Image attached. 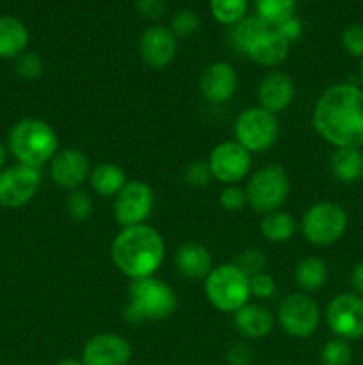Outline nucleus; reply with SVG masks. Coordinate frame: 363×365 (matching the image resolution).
Listing matches in <instances>:
<instances>
[{"label":"nucleus","mask_w":363,"mask_h":365,"mask_svg":"<svg viewBox=\"0 0 363 365\" xmlns=\"http://www.w3.org/2000/svg\"><path fill=\"white\" fill-rule=\"evenodd\" d=\"M317 134L335 148L363 146V89L352 84L330 86L313 107Z\"/></svg>","instance_id":"1"},{"label":"nucleus","mask_w":363,"mask_h":365,"mask_svg":"<svg viewBox=\"0 0 363 365\" xmlns=\"http://www.w3.org/2000/svg\"><path fill=\"white\" fill-rule=\"evenodd\" d=\"M166 257V245L159 232L149 225L121 228L110 246L114 266L130 280L155 277Z\"/></svg>","instance_id":"2"},{"label":"nucleus","mask_w":363,"mask_h":365,"mask_svg":"<svg viewBox=\"0 0 363 365\" xmlns=\"http://www.w3.org/2000/svg\"><path fill=\"white\" fill-rule=\"evenodd\" d=\"M7 150L18 160V164L39 170L59 152V138L46 121L38 118H23L9 130Z\"/></svg>","instance_id":"3"},{"label":"nucleus","mask_w":363,"mask_h":365,"mask_svg":"<svg viewBox=\"0 0 363 365\" xmlns=\"http://www.w3.org/2000/svg\"><path fill=\"white\" fill-rule=\"evenodd\" d=\"M128 296L130 302L123 310V317L132 324L164 321L173 316L178 307L173 289L155 277L132 280Z\"/></svg>","instance_id":"4"},{"label":"nucleus","mask_w":363,"mask_h":365,"mask_svg":"<svg viewBox=\"0 0 363 365\" xmlns=\"http://www.w3.org/2000/svg\"><path fill=\"white\" fill-rule=\"evenodd\" d=\"M205 296L219 312L235 314L251 298L249 277L233 262L221 264L205 278Z\"/></svg>","instance_id":"5"},{"label":"nucleus","mask_w":363,"mask_h":365,"mask_svg":"<svg viewBox=\"0 0 363 365\" xmlns=\"http://www.w3.org/2000/svg\"><path fill=\"white\" fill-rule=\"evenodd\" d=\"M248 205L255 212L270 214L280 210L290 192V180L287 171L278 164H267L249 177L246 185Z\"/></svg>","instance_id":"6"},{"label":"nucleus","mask_w":363,"mask_h":365,"mask_svg":"<svg viewBox=\"0 0 363 365\" xmlns=\"http://www.w3.org/2000/svg\"><path fill=\"white\" fill-rule=\"evenodd\" d=\"M347 223V212L344 207L335 202H319L306 209L299 228L310 245L326 248L344 237Z\"/></svg>","instance_id":"7"},{"label":"nucleus","mask_w":363,"mask_h":365,"mask_svg":"<svg viewBox=\"0 0 363 365\" xmlns=\"http://www.w3.org/2000/svg\"><path fill=\"white\" fill-rule=\"evenodd\" d=\"M235 141L244 146L249 153L267 152L276 145L280 138V123L276 114L262 109V107H249L244 109L233 125Z\"/></svg>","instance_id":"8"},{"label":"nucleus","mask_w":363,"mask_h":365,"mask_svg":"<svg viewBox=\"0 0 363 365\" xmlns=\"http://www.w3.org/2000/svg\"><path fill=\"white\" fill-rule=\"evenodd\" d=\"M278 323L290 337H312L320 324V309L306 292H292L278 307Z\"/></svg>","instance_id":"9"},{"label":"nucleus","mask_w":363,"mask_h":365,"mask_svg":"<svg viewBox=\"0 0 363 365\" xmlns=\"http://www.w3.org/2000/svg\"><path fill=\"white\" fill-rule=\"evenodd\" d=\"M155 192L146 182L128 180L114 198V217L123 228L144 225L152 216Z\"/></svg>","instance_id":"10"},{"label":"nucleus","mask_w":363,"mask_h":365,"mask_svg":"<svg viewBox=\"0 0 363 365\" xmlns=\"http://www.w3.org/2000/svg\"><path fill=\"white\" fill-rule=\"evenodd\" d=\"M326 323L331 334L344 341L363 337V298L354 292L335 296L326 309Z\"/></svg>","instance_id":"11"},{"label":"nucleus","mask_w":363,"mask_h":365,"mask_svg":"<svg viewBox=\"0 0 363 365\" xmlns=\"http://www.w3.org/2000/svg\"><path fill=\"white\" fill-rule=\"evenodd\" d=\"M41 187L39 170L25 164L4 168L0 171V207L20 209L34 200Z\"/></svg>","instance_id":"12"},{"label":"nucleus","mask_w":363,"mask_h":365,"mask_svg":"<svg viewBox=\"0 0 363 365\" xmlns=\"http://www.w3.org/2000/svg\"><path fill=\"white\" fill-rule=\"evenodd\" d=\"M206 163H209L214 180L224 185H237L251 171L253 155L233 139V141L219 143L210 152Z\"/></svg>","instance_id":"13"},{"label":"nucleus","mask_w":363,"mask_h":365,"mask_svg":"<svg viewBox=\"0 0 363 365\" xmlns=\"http://www.w3.org/2000/svg\"><path fill=\"white\" fill-rule=\"evenodd\" d=\"M50 178L57 187L64 191H77L91 173L88 155L78 148H64L53 155L48 163Z\"/></svg>","instance_id":"14"},{"label":"nucleus","mask_w":363,"mask_h":365,"mask_svg":"<svg viewBox=\"0 0 363 365\" xmlns=\"http://www.w3.org/2000/svg\"><path fill=\"white\" fill-rule=\"evenodd\" d=\"M139 56L142 63L152 70L160 71L169 66L178 52V39L174 38L169 27L152 25L139 38Z\"/></svg>","instance_id":"15"},{"label":"nucleus","mask_w":363,"mask_h":365,"mask_svg":"<svg viewBox=\"0 0 363 365\" xmlns=\"http://www.w3.org/2000/svg\"><path fill=\"white\" fill-rule=\"evenodd\" d=\"M84 365H130L132 346L117 334L93 335L82 348Z\"/></svg>","instance_id":"16"},{"label":"nucleus","mask_w":363,"mask_h":365,"mask_svg":"<svg viewBox=\"0 0 363 365\" xmlns=\"http://www.w3.org/2000/svg\"><path fill=\"white\" fill-rule=\"evenodd\" d=\"M238 88V75L226 61H216L203 70L199 77V89L206 102L223 106L230 102Z\"/></svg>","instance_id":"17"},{"label":"nucleus","mask_w":363,"mask_h":365,"mask_svg":"<svg viewBox=\"0 0 363 365\" xmlns=\"http://www.w3.org/2000/svg\"><path fill=\"white\" fill-rule=\"evenodd\" d=\"M288 50H290V43L281 36V32L274 25L265 24L249 43L244 56L260 66L274 68L287 59Z\"/></svg>","instance_id":"18"},{"label":"nucleus","mask_w":363,"mask_h":365,"mask_svg":"<svg viewBox=\"0 0 363 365\" xmlns=\"http://www.w3.org/2000/svg\"><path fill=\"white\" fill-rule=\"evenodd\" d=\"M295 98V84L287 73L270 71L258 84V103L262 109L278 114Z\"/></svg>","instance_id":"19"},{"label":"nucleus","mask_w":363,"mask_h":365,"mask_svg":"<svg viewBox=\"0 0 363 365\" xmlns=\"http://www.w3.org/2000/svg\"><path fill=\"white\" fill-rule=\"evenodd\" d=\"M174 267L178 274L189 280H205L212 267V255L209 250L198 242H185L174 253Z\"/></svg>","instance_id":"20"},{"label":"nucleus","mask_w":363,"mask_h":365,"mask_svg":"<svg viewBox=\"0 0 363 365\" xmlns=\"http://www.w3.org/2000/svg\"><path fill=\"white\" fill-rule=\"evenodd\" d=\"M233 327L244 339H263L273 331L274 317L265 307L248 303L233 314Z\"/></svg>","instance_id":"21"},{"label":"nucleus","mask_w":363,"mask_h":365,"mask_svg":"<svg viewBox=\"0 0 363 365\" xmlns=\"http://www.w3.org/2000/svg\"><path fill=\"white\" fill-rule=\"evenodd\" d=\"M28 29L20 18L2 14L0 16V59H16L27 52Z\"/></svg>","instance_id":"22"},{"label":"nucleus","mask_w":363,"mask_h":365,"mask_svg":"<svg viewBox=\"0 0 363 365\" xmlns=\"http://www.w3.org/2000/svg\"><path fill=\"white\" fill-rule=\"evenodd\" d=\"M89 184L91 189L96 195L103 196V198H110L114 196L116 198L117 192L125 187L127 184V175L121 170L117 164L112 163H102L98 166H95L89 173Z\"/></svg>","instance_id":"23"},{"label":"nucleus","mask_w":363,"mask_h":365,"mask_svg":"<svg viewBox=\"0 0 363 365\" xmlns=\"http://www.w3.org/2000/svg\"><path fill=\"white\" fill-rule=\"evenodd\" d=\"M330 168L338 182H358L363 178V152L359 148H335Z\"/></svg>","instance_id":"24"},{"label":"nucleus","mask_w":363,"mask_h":365,"mask_svg":"<svg viewBox=\"0 0 363 365\" xmlns=\"http://www.w3.org/2000/svg\"><path fill=\"white\" fill-rule=\"evenodd\" d=\"M299 225L292 214L283 212V210H274V212L265 214L260 221V232L263 239H267L273 245L290 241L298 232Z\"/></svg>","instance_id":"25"},{"label":"nucleus","mask_w":363,"mask_h":365,"mask_svg":"<svg viewBox=\"0 0 363 365\" xmlns=\"http://www.w3.org/2000/svg\"><path fill=\"white\" fill-rule=\"evenodd\" d=\"M294 277L301 291H319L327 282V266L319 257H306L295 266Z\"/></svg>","instance_id":"26"},{"label":"nucleus","mask_w":363,"mask_h":365,"mask_svg":"<svg viewBox=\"0 0 363 365\" xmlns=\"http://www.w3.org/2000/svg\"><path fill=\"white\" fill-rule=\"evenodd\" d=\"M210 14L217 24L233 27L248 16L249 0H209Z\"/></svg>","instance_id":"27"},{"label":"nucleus","mask_w":363,"mask_h":365,"mask_svg":"<svg viewBox=\"0 0 363 365\" xmlns=\"http://www.w3.org/2000/svg\"><path fill=\"white\" fill-rule=\"evenodd\" d=\"M298 0H255V14L269 25H280L287 18L294 16Z\"/></svg>","instance_id":"28"},{"label":"nucleus","mask_w":363,"mask_h":365,"mask_svg":"<svg viewBox=\"0 0 363 365\" xmlns=\"http://www.w3.org/2000/svg\"><path fill=\"white\" fill-rule=\"evenodd\" d=\"M320 364L322 365H351L352 348L344 339H331L320 349Z\"/></svg>","instance_id":"29"},{"label":"nucleus","mask_w":363,"mask_h":365,"mask_svg":"<svg viewBox=\"0 0 363 365\" xmlns=\"http://www.w3.org/2000/svg\"><path fill=\"white\" fill-rule=\"evenodd\" d=\"M95 210V202H93L91 195H88L82 189L71 191L70 196L66 198V212L71 220L75 221H85L93 216Z\"/></svg>","instance_id":"30"},{"label":"nucleus","mask_w":363,"mask_h":365,"mask_svg":"<svg viewBox=\"0 0 363 365\" xmlns=\"http://www.w3.org/2000/svg\"><path fill=\"white\" fill-rule=\"evenodd\" d=\"M199 25H201V20H199L198 14L192 9H180L173 14L169 24V31L173 32L174 38H191L192 34L199 31Z\"/></svg>","instance_id":"31"},{"label":"nucleus","mask_w":363,"mask_h":365,"mask_svg":"<svg viewBox=\"0 0 363 365\" xmlns=\"http://www.w3.org/2000/svg\"><path fill=\"white\" fill-rule=\"evenodd\" d=\"M235 266L241 271H244L249 278L255 277V274L263 273L267 267V257L262 250L258 248H248L244 252H241L235 259Z\"/></svg>","instance_id":"32"},{"label":"nucleus","mask_w":363,"mask_h":365,"mask_svg":"<svg viewBox=\"0 0 363 365\" xmlns=\"http://www.w3.org/2000/svg\"><path fill=\"white\" fill-rule=\"evenodd\" d=\"M14 71L25 81H34L43 75V61L38 53L23 52L14 59Z\"/></svg>","instance_id":"33"},{"label":"nucleus","mask_w":363,"mask_h":365,"mask_svg":"<svg viewBox=\"0 0 363 365\" xmlns=\"http://www.w3.org/2000/svg\"><path fill=\"white\" fill-rule=\"evenodd\" d=\"M219 203L224 210L228 212H237L248 205V196H246V189L238 187V185H226L219 195Z\"/></svg>","instance_id":"34"},{"label":"nucleus","mask_w":363,"mask_h":365,"mask_svg":"<svg viewBox=\"0 0 363 365\" xmlns=\"http://www.w3.org/2000/svg\"><path fill=\"white\" fill-rule=\"evenodd\" d=\"M342 46L352 57H363V25H349L342 32Z\"/></svg>","instance_id":"35"},{"label":"nucleus","mask_w":363,"mask_h":365,"mask_svg":"<svg viewBox=\"0 0 363 365\" xmlns=\"http://www.w3.org/2000/svg\"><path fill=\"white\" fill-rule=\"evenodd\" d=\"M184 180L187 182V185L196 189L206 187L210 180H212V173H210L209 163H203V160H196V163H191L187 168H185Z\"/></svg>","instance_id":"36"},{"label":"nucleus","mask_w":363,"mask_h":365,"mask_svg":"<svg viewBox=\"0 0 363 365\" xmlns=\"http://www.w3.org/2000/svg\"><path fill=\"white\" fill-rule=\"evenodd\" d=\"M249 289H251V296L258 299H269L276 294V280L270 277L269 273H258L255 277L249 278Z\"/></svg>","instance_id":"37"},{"label":"nucleus","mask_w":363,"mask_h":365,"mask_svg":"<svg viewBox=\"0 0 363 365\" xmlns=\"http://www.w3.org/2000/svg\"><path fill=\"white\" fill-rule=\"evenodd\" d=\"M135 9L146 20H160L167 11V0H134Z\"/></svg>","instance_id":"38"},{"label":"nucleus","mask_w":363,"mask_h":365,"mask_svg":"<svg viewBox=\"0 0 363 365\" xmlns=\"http://www.w3.org/2000/svg\"><path fill=\"white\" fill-rule=\"evenodd\" d=\"M228 365H253L255 353L246 342H235L226 353Z\"/></svg>","instance_id":"39"},{"label":"nucleus","mask_w":363,"mask_h":365,"mask_svg":"<svg viewBox=\"0 0 363 365\" xmlns=\"http://www.w3.org/2000/svg\"><path fill=\"white\" fill-rule=\"evenodd\" d=\"M276 29L281 32V36H283L290 45L294 41H298V39L302 36V21L299 20L295 14L294 16L287 18L285 21H281L280 25H276Z\"/></svg>","instance_id":"40"},{"label":"nucleus","mask_w":363,"mask_h":365,"mask_svg":"<svg viewBox=\"0 0 363 365\" xmlns=\"http://www.w3.org/2000/svg\"><path fill=\"white\" fill-rule=\"evenodd\" d=\"M351 285H352V289H354V294L362 296L363 298V262H359L358 266L352 269Z\"/></svg>","instance_id":"41"},{"label":"nucleus","mask_w":363,"mask_h":365,"mask_svg":"<svg viewBox=\"0 0 363 365\" xmlns=\"http://www.w3.org/2000/svg\"><path fill=\"white\" fill-rule=\"evenodd\" d=\"M7 152H9V150H7L6 146L0 143V171L4 170V166H6V163H7Z\"/></svg>","instance_id":"42"},{"label":"nucleus","mask_w":363,"mask_h":365,"mask_svg":"<svg viewBox=\"0 0 363 365\" xmlns=\"http://www.w3.org/2000/svg\"><path fill=\"white\" fill-rule=\"evenodd\" d=\"M56 365H84V364H82V360H77V359H63Z\"/></svg>","instance_id":"43"},{"label":"nucleus","mask_w":363,"mask_h":365,"mask_svg":"<svg viewBox=\"0 0 363 365\" xmlns=\"http://www.w3.org/2000/svg\"><path fill=\"white\" fill-rule=\"evenodd\" d=\"M359 77H362V82H363V57H362V64H359Z\"/></svg>","instance_id":"44"},{"label":"nucleus","mask_w":363,"mask_h":365,"mask_svg":"<svg viewBox=\"0 0 363 365\" xmlns=\"http://www.w3.org/2000/svg\"><path fill=\"white\" fill-rule=\"evenodd\" d=\"M274 365H285V364H274Z\"/></svg>","instance_id":"45"},{"label":"nucleus","mask_w":363,"mask_h":365,"mask_svg":"<svg viewBox=\"0 0 363 365\" xmlns=\"http://www.w3.org/2000/svg\"><path fill=\"white\" fill-rule=\"evenodd\" d=\"M362 365H363V364H362Z\"/></svg>","instance_id":"46"}]
</instances>
